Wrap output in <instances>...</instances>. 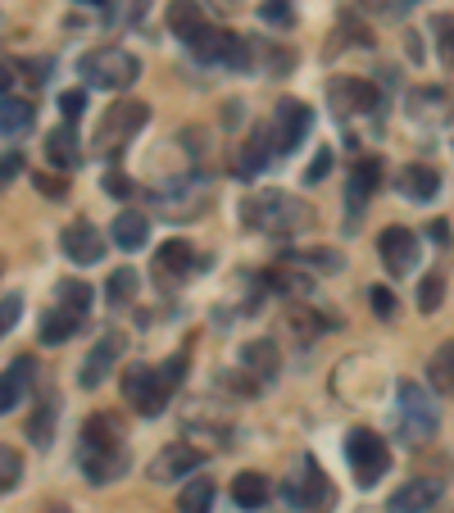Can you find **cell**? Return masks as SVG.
I'll return each instance as SVG.
<instances>
[{
	"label": "cell",
	"instance_id": "obj_39",
	"mask_svg": "<svg viewBox=\"0 0 454 513\" xmlns=\"http://www.w3.org/2000/svg\"><path fill=\"white\" fill-rule=\"evenodd\" d=\"M427 377H432V391L436 395H454V364L445 355H432V364H427Z\"/></svg>",
	"mask_w": 454,
	"mask_h": 513
},
{
	"label": "cell",
	"instance_id": "obj_53",
	"mask_svg": "<svg viewBox=\"0 0 454 513\" xmlns=\"http://www.w3.org/2000/svg\"><path fill=\"white\" fill-rule=\"evenodd\" d=\"M78 5H91V10H105L109 0H78Z\"/></svg>",
	"mask_w": 454,
	"mask_h": 513
},
{
	"label": "cell",
	"instance_id": "obj_47",
	"mask_svg": "<svg viewBox=\"0 0 454 513\" xmlns=\"http://www.w3.org/2000/svg\"><path fill=\"white\" fill-rule=\"evenodd\" d=\"M60 109H64V119H69V123H78L82 109H87V91H64V96H60Z\"/></svg>",
	"mask_w": 454,
	"mask_h": 513
},
{
	"label": "cell",
	"instance_id": "obj_28",
	"mask_svg": "<svg viewBox=\"0 0 454 513\" xmlns=\"http://www.w3.org/2000/svg\"><path fill=\"white\" fill-rule=\"evenodd\" d=\"M55 305H60L64 314H73V318H82V323H87V314H91V287H87V282H78V277H64L60 287H55Z\"/></svg>",
	"mask_w": 454,
	"mask_h": 513
},
{
	"label": "cell",
	"instance_id": "obj_4",
	"mask_svg": "<svg viewBox=\"0 0 454 513\" xmlns=\"http://www.w3.org/2000/svg\"><path fill=\"white\" fill-rule=\"evenodd\" d=\"M82 78H87L91 87H100V91H123V87H132V82L141 78V60L137 55H128L123 46H100V50H91L87 60H82Z\"/></svg>",
	"mask_w": 454,
	"mask_h": 513
},
{
	"label": "cell",
	"instance_id": "obj_34",
	"mask_svg": "<svg viewBox=\"0 0 454 513\" xmlns=\"http://www.w3.org/2000/svg\"><path fill=\"white\" fill-rule=\"evenodd\" d=\"M55 418H60V405H55V400H41V409L28 418L32 445H50V436H55Z\"/></svg>",
	"mask_w": 454,
	"mask_h": 513
},
{
	"label": "cell",
	"instance_id": "obj_44",
	"mask_svg": "<svg viewBox=\"0 0 454 513\" xmlns=\"http://www.w3.org/2000/svg\"><path fill=\"white\" fill-rule=\"evenodd\" d=\"M32 182H37V191H41V196H55V200H64V196H69V182H64L60 173H37V178H32Z\"/></svg>",
	"mask_w": 454,
	"mask_h": 513
},
{
	"label": "cell",
	"instance_id": "obj_15",
	"mask_svg": "<svg viewBox=\"0 0 454 513\" xmlns=\"http://www.w3.org/2000/svg\"><path fill=\"white\" fill-rule=\"evenodd\" d=\"M441 495H445V486L436 477H414V482H405L391 495V513H427V509H436Z\"/></svg>",
	"mask_w": 454,
	"mask_h": 513
},
{
	"label": "cell",
	"instance_id": "obj_40",
	"mask_svg": "<svg viewBox=\"0 0 454 513\" xmlns=\"http://www.w3.org/2000/svg\"><path fill=\"white\" fill-rule=\"evenodd\" d=\"M291 327H296V336H323L327 318L318 309H291Z\"/></svg>",
	"mask_w": 454,
	"mask_h": 513
},
{
	"label": "cell",
	"instance_id": "obj_23",
	"mask_svg": "<svg viewBox=\"0 0 454 513\" xmlns=\"http://www.w3.org/2000/svg\"><path fill=\"white\" fill-rule=\"evenodd\" d=\"M268 128H255L246 141L237 146V173L241 178H255V173H264V164H268V155H273V146H268Z\"/></svg>",
	"mask_w": 454,
	"mask_h": 513
},
{
	"label": "cell",
	"instance_id": "obj_46",
	"mask_svg": "<svg viewBox=\"0 0 454 513\" xmlns=\"http://www.w3.org/2000/svg\"><path fill=\"white\" fill-rule=\"evenodd\" d=\"M105 191H109V196H132V191H137V187H132V178H128V173H123V168H109V173H105Z\"/></svg>",
	"mask_w": 454,
	"mask_h": 513
},
{
	"label": "cell",
	"instance_id": "obj_54",
	"mask_svg": "<svg viewBox=\"0 0 454 513\" xmlns=\"http://www.w3.org/2000/svg\"><path fill=\"white\" fill-rule=\"evenodd\" d=\"M50 513H69V509H50Z\"/></svg>",
	"mask_w": 454,
	"mask_h": 513
},
{
	"label": "cell",
	"instance_id": "obj_49",
	"mask_svg": "<svg viewBox=\"0 0 454 513\" xmlns=\"http://www.w3.org/2000/svg\"><path fill=\"white\" fill-rule=\"evenodd\" d=\"M327 173H332V150H318V155H314V164H309V173H305V182H323L327 178Z\"/></svg>",
	"mask_w": 454,
	"mask_h": 513
},
{
	"label": "cell",
	"instance_id": "obj_3",
	"mask_svg": "<svg viewBox=\"0 0 454 513\" xmlns=\"http://www.w3.org/2000/svg\"><path fill=\"white\" fill-rule=\"evenodd\" d=\"M146 119H150L146 100H119V105H109L105 119H100V128H96L91 150H96V155H119V150L146 128Z\"/></svg>",
	"mask_w": 454,
	"mask_h": 513
},
{
	"label": "cell",
	"instance_id": "obj_36",
	"mask_svg": "<svg viewBox=\"0 0 454 513\" xmlns=\"http://www.w3.org/2000/svg\"><path fill=\"white\" fill-rule=\"evenodd\" d=\"M432 32H436V55H441V69H454V14H436Z\"/></svg>",
	"mask_w": 454,
	"mask_h": 513
},
{
	"label": "cell",
	"instance_id": "obj_25",
	"mask_svg": "<svg viewBox=\"0 0 454 513\" xmlns=\"http://www.w3.org/2000/svg\"><path fill=\"white\" fill-rule=\"evenodd\" d=\"M268 495H273V486H268L264 473H237L232 477V504H237V509H264Z\"/></svg>",
	"mask_w": 454,
	"mask_h": 513
},
{
	"label": "cell",
	"instance_id": "obj_10",
	"mask_svg": "<svg viewBox=\"0 0 454 513\" xmlns=\"http://www.w3.org/2000/svg\"><path fill=\"white\" fill-rule=\"evenodd\" d=\"M209 259H200L196 250L187 246V241H164L155 255V282L159 287H178L182 277H191L196 268H205Z\"/></svg>",
	"mask_w": 454,
	"mask_h": 513
},
{
	"label": "cell",
	"instance_id": "obj_30",
	"mask_svg": "<svg viewBox=\"0 0 454 513\" xmlns=\"http://www.w3.org/2000/svg\"><path fill=\"white\" fill-rule=\"evenodd\" d=\"M178 509L182 513H209V509H214V482H209L205 473H196L187 486H182Z\"/></svg>",
	"mask_w": 454,
	"mask_h": 513
},
{
	"label": "cell",
	"instance_id": "obj_33",
	"mask_svg": "<svg viewBox=\"0 0 454 513\" xmlns=\"http://www.w3.org/2000/svg\"><path fill=\"white\" fill-rule=\"evenodd\" d=\"M264 282L277 291V296H305V291H314V287H309V277H305V273H296V268H287V264L268 268Z\"/></svg>",
	"mask_w": 454,
	"mask_h": 513
},
{
	"label": "cell",
	"instance_id": "obj_19",
	"mask_svg": "<svg viewBox=\"0 0 454 513\" xmlns=\"http://www.w3.org/2000/svg\"><path fill=\"white\" fill-rule=\"evenodd\" d=\"M32 373H37V359H14L5 373H0V414H10V409H19V400L28 395L32 386Z\"/></svg>",
	"mask_w": 454,
	"mask_h": 513
},
{
	"label": "cell",
	"instance_id": "obj_8",
	"mask_svg": "<svg viewBox=\"0 0 454 513\" xmlns=\"http://www.w3.org/2000/svg\"><path fill=\"white\" fill-rule=\"evenodd\" d=\"M287 500L296 504V509H309V513H327L332 509V486H327L323 468L314 464V459H305L296 473V482L287 486Z\"/></svg>",
	"mask_w": 454,
	"mask_h": 513
},
{
	"label": "cell",
	"instance_id": "obj_18",
	"mask_svg": "<svg viewBox=\"0 0 454 513\" xmlns=\"http://www.w3.org/2000/svg\"><path fill=\"white\" fill-rule=\"evenodd\" d=\"M377 182H382V164L377 159H359L355 173H350V187H346V205H350V227L359 223V209L368 205V196L377 191Z\"/></svg>",
	"mask_w": 454,
	"mask_h": 513
},
{
	"label": "cell",
	"instance_id": "obj_26",
	"mask_svg": "<svg viewBox=\"0 0 454 513\" xmlns=\"http://www.w3.org/2000/svg\"><path fill=\"white\" fill-rule=\"evenodd\" d=\"M119 441V423H114V414H96L82 423V454H96V450H114Z\"/></svg>",
	"mask_w": 454,
	"mask_h": 513
},
{
	"label": "cell",
	"instance_id": "obj_31",
	"mask_svg": "<svg viewBox=\"0 0 454 513\" xmlns=\"http://www.w3.org/2000/svg\"><path fill=\"white\" fill-rule=\"evenodd\" d=\"M227 46H232V32H223V28H200V37L191 41V50H196L205 64H223Z\"/></svg>",
	"mask_w": 454,
	"mask_h": 513
},
{
	"label": "cell",
	"instance_id": "obj_42",
	"mask_svg": "<svg viewBox=\"0 0 454 513\" xmlns=\"http://www.w3.org/2000/svg\"><path fill=\"white\" fill-rule=\"evenodd\" d=\"M300 264H305V268H318V273H336V268H341V259H336V250L318 246V250H305V255H300Z\"/></svg>",
	"mask_w": 454,
	"mask_h": 513
},
{
	"label": "cell",
	"instance_id": "obj_35",
	"mask_svg": "<svg viewBox=\"0 0 454 513\" xmlns=\"http://www.w3.org/2000/svg\"><path fill=\"white\" fill-rule=\"evenodd\" d=\"M436 105H445V91H414L409 114H414V119H423V123H441L445 109H436Z\"/></svg>",
	"mask_w": 454,
	"mask_h": 513
},
{
	"label": "cell",
	"instance_id": "obj_43",
	"mask_svg": "<svg viewBox=\"0 0 454 513\" xmlns=\"http://www.w3.org/2000/svg\"><path fill=\"white\" fill-rule=\"evenodd\" d=\"M19 314H23V296H5V300H0V341L10 336V327L19 323Z\"/></svg>",
	"mask_w": 454,
	"mask_h": 513
},
{
	"label": "cell",
	"instance_id": "obj_14",
	"mask_svg": "<svg viewBox=\"0 0 454 513\" xmlns=\"http://www.w3.org/2000/svg\"><path fill=\"white\" fill-rule=\"evenodd\" d=\"M60 246L73 264H100V259H105V237H100L91 223H69L60 232Z\"/></svg>",
	"mask_w": 454,
	"mask_h": 513
},
{
	"label": "cell",
	"instance_id": "obj_52",
	"mask_svg": "<svg viewBox=\"0 0 454 513\" xmlns=\"http://www.w3.org/2000/svg\"><path fill=\"white\" fill-rule=\"evenodd\" d=\"M436 355H445V359H450V364H454V341H445V346L436 350Z\"/></svg>",
	"mask_w": 454,
	"mask_h": 513
},
{
	"label": "cell",
	"instance_id": "obj_22",
	"mask_svg": "<svg viewBox=\"0 0 454 513\" xmlns=\"http://www.w3.org/2000/svg\"><path fill=\"white\" fill-rule=\"evenodd\" d=\"M164 19H168V32H173L178 41H187V46L200 37V28H205V10H200V0H173Z\"/></svg>",
	"mask_w": 454,
	"mask_h": 513
},
{
	"label": "cell",
	"instance_id": "obj_2",
	"mask_svg": "<svg viewBox=\"0 0 454 513\" xmlns=\"http://www.w3.org/2000/svg\"><path fill=\"white\" fill-rule=\"evenodd\" d=\"M395 409H400V436L414 445L432 441L436 427H441V409H436V400L423 391V386L414 382V377H400V386H395Z\"/></svg>",
	"mask_w": 454,
	"mask_h": 513
},
{
	"label": "cell",
	"instance_id": "obj_9",
	"mask_svg": "<svg viewBox=\"0 0 454 513\" xmlns=\"http://www.w3.org/2000/svg\"><path fill=\"white\" fill-rule=\"evenodd\" d=\"M377 255H382L391 277H409L418 268V237L409 227H386L382 237H377Z\"/></svg>",
	"mask_w": 454,
	"mask_h": 513
},
{
	"label": "cell",
	"instance_id": "obj_29",
	"mask_svg": "<svg viewBox=\"0 0 454 513\" xmlns=\"http://www.w3.org/2000/svg\"><path fill=\"white\" fill-rule=\"evenodd\" d=\"M78 327H82V318L64 314V309L55 305L50 314H41V346H64V341H69Z\"/></svg>",
	"mask_w": 454,
	"mask_h": 513
},
{
	"label": "cell",
	"instance_id": "obj_13",
	"mask_svg": "<svg viewBox=\"0 0 454 513\" xmlns=\"http://www.w3.org/2000/svg\"><path fill=\"white\" fill-rule=\"evenodd\" d=\"M123 355V332H105L96 341V350L87 355V364H82V373H78V386H87V391H96L100 382L109 377V368H114V359Z\"/></svg>",
	"mask_w": 454,
	"mask_h": 513
},
{
	"label": "cell",
	"instance_id": "obj_1",
	"mask_svg": "<svg viewBox=\"0 0 454 513\" xmlns=\"http://www.w3.org/2000/svg\"><path fill=\"white\" fill-rule=\"evenodd\" d=\"M246 218L255 232L291 237V232H300L314 214H309V205L300 196H291V191H255V196L246 200Z\"/></svg>",
	"mask_w": 454,
	"mask_h": 513
},
{
	"label": "cell",
	"instance_id": "obj_24",
	"mask_svg": "<svg viewBox=\"0 0 454 513\" xmlns=\"http://www.w3.org/2000/svg\"><path fill=\"white\" fill-rule=\"evenodd\" d=\"M109 237H114V246H123V250H141L150 241V218L123 209V214L114 218V227H109Z\"/></svg>",
	"mask_w": 454,
	"mask_h": 513
},
{
	"label": "cell",
	"instance_id": "obj_48",
	"mask_svg": "<svg viewBox=\"0 0 454 513\" xmlns=\"http://www.w3.org/2000/svg\"><path fill=\"white\" fill-rule=\"evenodd\" d=\"M19 173H23V150H10V155L0 159V187H10Z\"/></svg>",
	"mask_w": 454,
	"mask_h": 513
},
{
	"label": "cell",
	"instance_id": "obj_51",
	"mask_svg": "<svg viewBox=\"0 0 454 513\" xmlns=\"http://www.w3.org/2000/svg\"><path fill=\"white\" fill-rule=\"evenodd\" d=\"M432 241H436V246H450V227H445V223H432Z\"/></svg>",
	"mask_w": 454,
	"mask_h": 513
},
{
	"label": "cell",
	"instance_id": "obj_20",
	"mask_svg": "<svg viewBox=\"0 0 454 513\" xmlns=\"http://www.w3.org/2000/svg\"><path fill=\"white\" fill-rule=\"evenodd\" d=\"M46 159H50L55 168H64V173L82 164V141H78V128H73L69 119H64L60 128L46 137Z\"/></svg>",
	"mask_w": 454,
	"mask_h": 513
},
{
	"label": "cell",
	"instance_id": "obj_50",
	"mask_svg": "<svg viewBox=\"0 0 454 513\" xmlns=\"http://www.w3.org/2000/svg\"><path fill=\"white\" fill-rule=\"evenodd\" d=\"M14 87V69H10V64H5V60H0V96H5V91H10Z\"/></svg>",
	"mask_w": 454,
	"mask_h": 513
},
{
	"label": "cell",
	"instance_id": "obj_5",
	"mask_svg": "<svg viewBox=\"0 0 454 513\" xmlns=\"http://www.w3.org/2000/svg\"><path fill=\"white\" fill-rule=\"evenodd\" d=\"M346 459H350V473H355L359 486H377L382 473L391 468V450H386V441L373 427H355V432L346 436Z\"/></svg>",
	"mask_w": 454,
	"mask_h": 513
},
{
	"label": "cell",
	"instance_id": "obj_7",
	"mask_svg": "<svg viewBox=\"0 0 454 513\" xmlns=\"http://www.w3.org/2000/svg\"><path fill=\"white\" fill-rule=\"evenodd\" d=\"M309 128H314V114H309L305 100H296V96L277 100L273 123H268V137H273L277 155H291V150H296L300 141L309 137Z\"/></svg>",
	"mask_w": 454,
	"mask_h": 513
},
{
	"label": "cell",
	"instance_id": "obj_11",
	"mask_svg": "<svg viewBox=\"0 0 454 513\" xmlns=\"http://www.w3.org/2000/svg\"><path fill=\"white\" fill-rule=\"evenodd\" d=\"M327 100H332V109L346 119V114H373L382 96H377V87L364 78H336V82H327Z\"/></svg>",
	"mask_w": 454,
	"mask_h": 513
},
{
	"label": "cell",
	"instance_id": "obj_41",
	"mask_svg": "<svg viewBox=\"0 0 454 513\" xmlns=\"http://www.w3.org/2000/svg\"><path fill=\"white\" fill-rule=\"evenodd\" d=\"M259 19L273 23V28H291L296 10H291V0H264V5H259Z\"/></svg>",
	"mask_w": 454,
	"mask_h": 513
},
{
	"label": "cell",
	"instance_id": "obj_12",
	"mask_svg": "<svg viewBox=\"0 0 454 513\" xmlns=\"http://www.w3.org/2000/svg\"><path fill=\"white\" fill-rule=\"evenodd\" d=\"M200 464H205V454H200L196 445L173 441V445H164V450L155 454L150 477H155V482H178V477H187V473H200Z\"/></svg>",
	"mask_w": 454,
	"mask_h": 513
},
{
	"label": "cell",
	"instance_id": "obj_38",
	"mask_svg": "<svg viewBox=\"0 0 454 513\" xmlns=\"http://www.w3.org/2000/svg\"><path fill=\"white\" fill-rule=\"evenodd\" d=\"M19 477H23V459L10 450V445H0V495L14 491V486H19Z\"/></svg>",
	"mask_w": 454,
	"mask_h": 513
},
{
	"label": "cell",
	"instance_id": "obj_16",
	"mask_svg": "<svg viewBox=\"0 0 454 513\" xmlns=\"http://www.w3.org/2000/svg\"><path fill=\"white\" fill-rule=\"evenodd\" d=\"M395 187H400V196L405 200L427 205V200L441 196V173H436L432 164H405L400 168V178H395Z\"/></svg>",
	"mask_w": 454,
	"mask_h": 513
},
{
	"label": "cell",
	"instance_id": "obj_32",
	"mask_svg": "<svg viewBox=\"0 0 454 513\" xmlns=\"http://www.w3.org/2000/svg\"><path fill=\"white\" fill-rule=\"evenodd\" d=\"M137 268H114L109 273V282H105V300L114 309H123V305H132V296H137Z\"/></svg>",
	"mask_w": 454,
	"mask_h": 513
},
{
	"label": "cell",
	"instance_id": "obj_17",
	"mask_svg": "<svg viewBox=\"0 0 454 513\" xmlns=\"http://www.w3.org/2000/svg\"><path fill=\"white\" fill-rule=\"evenodd\" d=\"M123 473H128V450H123V445H114V450H96V454H82V477H87L91 486L119 482Z\"/></svg>",
	"mask_w": 454,
	"mask_h": 513
},
{
	"label": "cell",
	"instance_id": "obj_27",
	"mask_svg": "<svg viewBox=\"0 0 454 513\" xmlns=\"http://www.w3.org/2000/svg\"><path fill=\"white\" fill-rule=\"evenodd\" d=\"M32 123H37L32 100H0V137H23V132H32Z\"/></svg>",
	"mask_w": 454,
	"mask_h": 513
},
{
	"label": "cell",
	"instance_id": "obj_37",
	"mask_svg": "<svg viewBox=\"0 0 454 513\" xmlns=\"http://www.w3.org/2000/svg\"><path fill=\"white\" fill-rule=\"evenodd\" d=\"M441 300H445V277L441 273H427L423 282H418V309H423V314H436V309H441Z\"/></svg>",
	"mask_w": 454,
	"mask_h": 513
},
{
	"label": "cell",
	"instance_id": "obj_45",
	"mask_svg": "<svg viewBox=\"0 0 454 513\" xmlns=\"http://www.w3.org/2000/svg\"><path fill=\"white\" fill-rule=\"evenodd\" d=\"M368 305H373L377 318H395V296L386 287H368Z\"/></svg>",
	"mask_w": 454,
	"mask_h": 513
},
{
	"label": "cell",
	"instance_id": "obj_6",
	"mask_svg": "<svg viewBox=\"0 0 454 513\" xmlns=\"http://www.w3.org/2000/svg\"><path fill=\"white\" fill-rule=\"evenodd\" d=\"M168 395H173V386L164 382V373H159V368L128 364V373H123V400H128V405L137 409L141 418L164 414V409H168Z\"/></svg>",
	"mask_w": 454,
	"mask_h": 513
},
{
	"label": "cell",
	"instance_id": "obj_21",
	"mask_svg": "<svg viewBox=\"0 0 454 513\" xmlns=\"http://www.w3.org/2000/svg\"><path fill=\"white\" fill-rule=\"evenodd\" d=\"M241 373H250L259 386L277 377V346L268 341V336H259V341H246V346H241Z\"/></svg>",
	"mask_w": 454,
	"mask_h": 513
}]
</instances>
